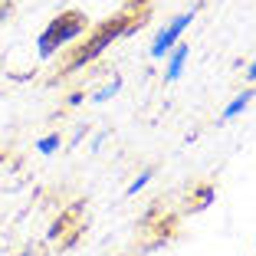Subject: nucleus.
<instances>
[{
	"mask_svg": "<svg viewBox=\"0 0 256 256\" xmlns=\"http://www.w3.org/2000/svg\"><path fill=\"white\" fill-rule=\"evenodd\" d=\"M246 82H256V60L246 66Z\"/></svg>",
	"mask_w": 256,
	"mask_h": 256,
	"instance_id": "9d476101",
	"label": "nucleus"
},
{
	"mask_svg": "<svg viewBox=\"0 0 256 256\" xmlns=\"http://www.w3.org/2000/svg\"><path fill=\"white\" fill-rule=\"evenodd\" d=\"M60 148H62V138L56 135V132H53V135H46V138H40V142H36V151L43 154V158H50V154H56Z\"/></svg>",
	"mask_w": 256,
	"mask_h": 256,
	"instance_id": "0eeeda50",
	"label": "nucleus"
},
{
	"mask_svg": "<svg viewBox=\"0 0 256 256\" xmlns=\"http://www.w3.org/2000/svg\"><path fill=\"white\" fill-rule=\"evenodd\" d=\"M188 56H190V46L184 43V40H178V43L168 50V56H164V82H178L184 76V66H188Z\"/></svg>",
	"mask_w": 256,
	"mask_h": 256,
	"instance_id": "20e7f679",
	"label": "nucleus"
},
{
	"mask_svg": "<svg viewBox=\"0 0 256 256\" xmlns=\"http://www.w3.org/2000/svg\"><path fill=\"white\" fill-rule=\"evenodd\" d=\"M256 98V89H243V92H236L230 102L224 106V112H220V122H234L236 115H243L250 108V102Z\"/></svg>",
	"mask_w": 256,
	"mask_h": 256,
	"instance_id": "39448f33",
	"label": "nucleus"
},
{
	"mask_svg": "<svg viewBox=\"0 0 256 256\" xmlns=\"http://www.w3.org/2000/svg\"><path fill=\"white\" fill-rule=\"evenodd\" d=\"M118 92H122V76H112V82L102 86V89H98L96 96H92V102H96V106H106L108 98H115Z\"/></svg>",
	"mask_w": 256,
	"mask_h": 256,
	"instance_id": "423d86ee",
	"label": "nucleus"
},
{
	"mask_svg": "<svg viewBox=\"0 0 256 256\" xmlns=\"http://www.w3.org/2000/svg\"><path fill=\"white\" fill-rule=\"evenodd\" d=\"M82 98H86L82 92H72V96H69V106H79V102H82Z\"/></svg>",
	"mask_w": 256,
	"mask_h": 256,
	"instance_id": "9b49d317",
	"label": "nucleus"
},
{
	"mask_svg": "<svg viewBox=\"0 0 256 256\" xmlns=\"http://www.w3.org/2000/svg\"><path fill=\"white\" fill-rule=\"evenodd\" d=\"M151 178H154V171H142V174H138V178H135V181L128 184V190H125V194H128V197H135L138 190H144V188H148V184H151Z\"/></svg>",
	"mask_w": 256,
	"mask_h": 256,
	"instance_id": "6e6552de",
	"label": "nucleus"
},
{
	"mask_svg": "<svg viewBox=\"0 0 256 256\" xmlns=\"http://www.w3.org/2000/svg\"><path fill=\"white\" fill-rule=\"evenodd\" d=\"M86 30H89V23H86V14H79V10H66V14L53 16L46 23V30L36 36V56L40 60H53L62 46L76 43Z\"/></svg>",
	"mask_w": 256,
	"mask_h": 256,
	"instance_id": "f03ea898",
	"label": "nucleus"
},
{
	"mask_svg": "<svg viewBox=\"0 0 256 256\" xmlns=\"http://www.w3.org/2000/svg\"><path fill=\"white\" fill-rule=\"evenodd\" d=\"M16 256H36V253H33V250H20V253H16Z\"/></svg>",
	"mask_w": 256,
	"mask_h": 256,
	"instance_id": "f8f14e48",
	"label": "nucleus"
},
{
	"mask_svg": "<svg viewBox=\"0 0 256 256\" xmlns=\"http://www.w3.org/2000/svg\"><path fill=\"white\" fill-rule=\"evenodd\" d=\"M194 16H197V10H194V7L184 10V14H178V16H171V23H168L164 30H161L154 40H151V60H164L168 50H171V46L181 40V33L190 26V20H194Z\"/></svg>",
	"mask_w": 256,
	"mask_h": 256,
	"instance_id": "7ed1b4c3",
	"label": "nucleus"
},
{
	"mask_svg": "<svg viewBox=\"0 0 256 256\" xmlns=\"http://www.w3.org/2000/svg\"><path fill=\"white\" fill-rule=\"evenodd\" d=\"M200 194H197V210H207L210 207V200H214V188H197Z\"/></svg>",
	"mask_w": 256,
	"mask_h": 256,
	"instance_id": "1a4fd4ad",
	"label": "nucleus"
},
{
	"mask_svg": "<svg viewBox=\"0 0 256 256\" xmlns=\"http://www.w3.org/2000/svg\"><path fill=\"white\" fill-rule=\"evenodd\" d=\"M132 33H135V20H132V16H112V20H106L96 33H89V40L72 53V62L66 66V72H79V69L92 66V62L106 53L115 40L132 36Z\"/></svg>",
	"mask_w": 256,
	"mask_h": 256,
	"instance_id": "f257e3e1",
	"label": "nucleus"
}]
</instances>
